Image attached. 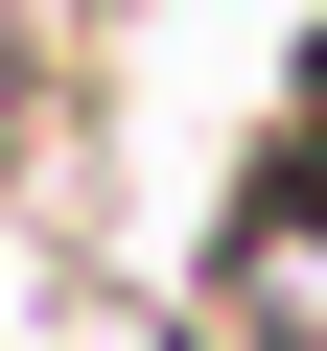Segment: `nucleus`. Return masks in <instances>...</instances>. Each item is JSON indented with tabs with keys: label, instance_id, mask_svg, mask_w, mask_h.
<instances>
[{
	"label": "nucleus",
	"instance_id": "nucleus-1",
	"mask_svg": "<svg viewBox=\"0 0 327 351\" xmlns=\"http://www.w3.org/2000/svg\"><path fill=\"white\" fill-rule=\"evenodd\" d=\"M211 351H327V188L304 164H257L211 234Z\"/></svg>",
	"mask_w": 327,
	"mask_h": 351
},
{
	"label": "nucleus",
	"instance_id": "nucleus-2",
	"mask_svg": "<svg viewBox=\"0 0 327 351\" xmlns=\"http://www.w3.org/2000/svg\"><path fill=\"white\" fill-rule=\"evenodd\" d=\"M304 188H327V47H304Z\"/></svg>",
	"mask_w": 327,
	"mask_h": 351
},
{
	"label": "nucleus",
	"instance_id": "nucleus-3",
	"mask_svg": "<svg viewBox=\"0 0 327 351\" xmlns=\"http://www.w3.org/2000/svg\"><path fill=\"white\" fill-rule=\"evenodd\" d=\"M164 351H211V328H164Z\"/></svg>",
	"mask_w": 327,
	"mask_h": 351
}]
</instances>
